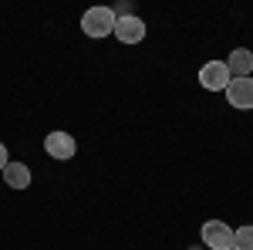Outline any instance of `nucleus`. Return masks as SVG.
Returning a JSON list of instances; mask_svg holds the SVG:
<instances>
[{
    "instance_id": "f257e3e1",
    "label": "nucleus",
    "mask_w": 253,
    "mask_h": 250,
    "mask_svg": "<svg viewBox=\"0 0 253 250\" xmlns=\"http://www.w3.org/2000/svg\"><path fill=\"white\" fill-rule=\"evenodd\" d=\"M115 20L118 17L112 7H88L81 17V31L88 38H108V34H115Z\"/></svg>"
},
{
    "instance_id": "f03ea898",
    "label": "nucleus",
    "mask_w": 253,
    "mask_h": 250,
    "mask_svg": "<svg viewBox=\"0 0 253 250\" xmlns=\"http://www.w3.org/2000/svg\"><path fill=\"white\" fill-rule=\"evenodd\" d=\"M226 101L240 108V112H250L253 108V78H230L226 85Z\"/></svg>"
},
{
    "instance_id": "7ed1b4c3",
    "label": "nucleus",
    "mask_w": 253,
    "mask_h": 250,
    "mask_svg": "<svg viewBox=\"0 0 253 250\" xmlns=\"http://www.w3.org/2000/svg\"><path fill=\"white\" fill-rule=\"evenodd\" d=\"M203 244L210 250H230L233 247V230L219 220H210V223H203Z\"/></svg>"
},
{
    "instance_id": "20e7f679",
    "label": "nucleus",
    "mask_w": 253,
    "mask_h": 250,
    "mask_svg": "<svg viewBox=\"0 0 253 250\" xmlns=\"http://www.w3.org/2000/svg\"><path fill=\"white\" fill-rule=\"evenodd\" d=\"M199 85L210 88V92H226V85H230V71H226V64H223V61H210V64H203V68H199Z\"/></svg>"
},
{
    "instance_id": "39448f33",
    "label": "nucleus",
    "mask_w": 253,
    "mask_h": 250,
    "mask_svg": "<svg viewBox=\"0 0 253 250\" xmlns=\"http://www.w3.org/2000/svg\"><path fill=\"white\" fill-rule=\"evenodd\" d=\"M75 139L68 132H51V135H44V152L51 155V159H71L75 155Z\"/></svg>"
},
{
    "instance_id": "423d86ee",
    "label": "nucleus",
    "mask_w": 253,
    "mask_h": 250,
    "mask_svg": "<svg viewBox=\"0 0 253 250\" xmlns=\"http://www.w3.org/2000/svg\"><path fill=\"white\" fill-rule=\"evenodd\" d=\"M115 38L122 44H138V41L145 38V24L132 14V17H118L115 20Z\"/></svg>"
},
{
    "instance_id": "0eeeda50",
    "label": "nucleus",
    "mask_w": 253,
    "mask_h": 250,
    "mask_svg": "<svg viewBox=\"0 0 253 250\" xmlns=\"http://www.w3.org/2000/svg\"><path fill=\"white\" fill-rule=\"evenodd\" d=\"M223 64H226L230 78H250V71H253V54L247 51V48H236V51L223 61Z\"/></svg>"
},
{
    "instance_id": "6e6552de",
    "label": "nucleus",
    "mask_w": 253,
    "mask_h": 250,
    "mask_svg": "<svg viewBox=\"0 0 253 250\" xmlns=\"http://www.w3.org/2000/svg\"><path fill=\"white\" fill-rule=\"evenodd\" d=\"M3 179H7L10 190H27V186H31V169H27V162H7V166H3Z\"/></svg>"
},
{
    "instance_id": "1a4fd4ad",
    "label": "nucleus",
    "mask_w": 253,
    "mask_h": 250,
    "mask_svg": "<svg viewBox=\"0 0 253 250\" xmlns=\"http://www.w3.org/2000/svg\"><path fill=\"white\" fill-rule=\"evenodd\" d=\"M233 250H253V227L233 230Z\"/></svg>"
},
{
    "instance_id": "9d476101",
    "label": "nucleus",
    "mask_w": 253,
    "mask_h": 250,
    "mask_svg": "<svg viewBox=\"0 0 253 250\" xmlns=\"http://www.w3.org/2000/svg\"><path fill=\"white\" fill-rule=\"evenodd\" d=\"M10 159H7V149H3V142H0V173H3V166H7Z\"/></svg>"
},
{
    "instance_id": "9b49d317",
    "label": "nucleus",
    "mask_w": 253,
    "mask_h": 250,
    "mask_svg": "<svg viewBox=\"0 0 253 250\" xmlns=\"http://www.w3.org/2000/svg\"><path fill=\"white\" fill-rule=\"evenodd\" d=\"M189 250H199V247H189Z\"/></svg>"
},
{
    "instance_id": "f8f14e48",
    "label": "nucleus",
    "mask_w": 253,
    "mask_h": 250,
    "mask_svg": "<svg viewBox=\"0 0 253 250\" xmlns=\"http://www.w3.org/2000/svg\"><path fill=\"white\" fill-rule=\"evenodd\" d=\"M230 250H233V247H230Z\"/></svg>"
}]
</instances>
